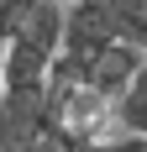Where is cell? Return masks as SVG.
<instances>
[{
  "mask_svg": "<svg viewBox=\"0 0 147 152\" xmlns=\"http://www.w3.org/2000/svg\"><path fill=\"white\" fill-rule=\"evenodd\" d=\"M142 63H147L142 47H132V42H110V47L100 53V63H95V74H89V89L105 94V100H121V94L132 89V79L142 74Z\"/></svg>",
  "mask_w": 147,
  "mask_h": 152,
  "instance_id": "6da1fadb",
  "label": "cell"
},
{
  "mask_svg": "<svg viewBox=\"0 0 147 152\" xmlns=\"http://www.w3.org/2000/svg\"><path fill=\"white\" fill-rule=\"evenodd\" d=\"M116 121L126 137H142L147 142V63H142V74L132 79V89L116 100Z\"/></svg>",
  "mask_w": 147,
  "mask_h": 152,
  "instance_id": "7a4b0ae2",
  "label": "cell"
},
{
  "mask_svg": "<svg viewBox=\"0 0 147 152\" xmlns=\"http://www.w3.org/2000/svg\"><path fill=\"white\" fill-rule=\"evenodd\" d=\"M147 142L142 137H116V142H84V147H74V152H142Z\"/></svg>",
  "mask_w": 147,
  "mask_h": 152,
  "instance_id": "3957f363",
  "label": "cell"
},
{
  "mask_svg": "<svg viewBox=\"0 0 147 152\" xmlns=\"http://www.w3.org/2000/svg\"><path fill=\"white\" fill-rule=\"evenodd\" d=\"M0 94H5V42H0Z\"/></svg>",
  "mask_w": 147,
  "mask_h": 152,
  "instance_id": "277c9868",
  "label": "cell"
}]
</instances>
